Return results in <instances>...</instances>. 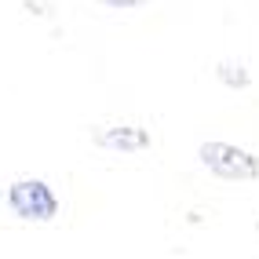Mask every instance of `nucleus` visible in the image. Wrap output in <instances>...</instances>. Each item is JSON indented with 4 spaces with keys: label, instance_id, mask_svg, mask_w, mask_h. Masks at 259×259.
<instances>
[{
    "label": "nucleus",
    "instance_id": "f257e3e1",
    "mask_svg": "<svg viewBox=\"0 0 259 259\" xmlns=\"http://www.w3.org/2000/svg\"><path fill=\"white\" fill-rule=\"evenodd\" d=\"M197 157L201 164L212 171V176L227 179V183H248V179H259V157L245 146H234V143H201L197 146Z\"/></svg>",
    "mask_w": 259,
    "mask_h": 259
},
{
    "label": "nucleus",
    "instance_id": "f03ea898",
    "mask_svg": "<svg viewBox=\"0 0 259 259\" xmlns=\"http://www.w3.org/2000/svg\"><path fill=\"white\" fill-rule=\"evenodd\" d=\"M4 197L8 208L26 223H51L59 215V197L44 179H15Z\"/></svg>",
    "mask_w": 259,
    "mask_h": 259
},
{
    "label": "nucleus",
    "instance_id": "0eeeda50",
    "mask_svg": "<svg viewBox=\"0 0 259 259\" xmlns=\"http://www.w3.org/2000/svg\"><path fill=\"white\" fill-rule=\"evenodd\" d=\"M255 230H259V219H255Z\"/></svg>",
    "mask_w": 259,
    "mask_h": 259
},
{
    "label": "nucleus",
    "instance_id": "7ed1b4c3",
    "mask_svg": "<svg viewBox=\"0 0 259 259\" xmlns=\"http://www.w3.org/2000/svg\"><path fill=\"white\" fill-rule=\"evenodd\" d=\"M95 146L117 150V153H143L150 150V132L139 124H110L95 132Z\"/></svg>",
    "mask_w": 259,
    "mask_h": 259
},
{
    "label": "nucleus",
    "instance_id": "423d86ee",
    "mask_svg": "<svg viewBox=\"0 0 259 259\" xmlns=\"http://www.w3.org/2000/svg\"><path fill=\"white\" fill-rule=\"evenodd\" d=\"M26 4V11H33V15H51V4L48 0H22Z\"/></svg>",
    "mask_w": 259,
    "mask_h": 259
},
{
    "label": "nucleus",
    "instance_id": "20e7f679",
    "mask_svg": "<svg viewBox=\"0 0 259 259\" xmlns=\"http://www.w3.org/2000/svg\"><path fill=\"white\" fill-rule=\"evenodd\" d=\"M215 80L223 84V88H248L252 84V73H248V66L245 62H237V59H223L215 66Z\"/></svg>",
    "mask_w": 259,
    "mask_h": 259
},
{
    "label": "nucleus",
    "instance_id": "39448f33",
    "mask_svg": "<svg viewBox=\"0 0 259 259\" xmlns=\"http://www.w3.org/2000/svg\"><path fill=\"white\" fill-rule=\"evenodd\" d=\"M99 4H106V8H113V11H132V8L150 4V0H99Z\"/></svg>",
    "mask_w": 259,
    "mask_h": 259
}]
</instances>
